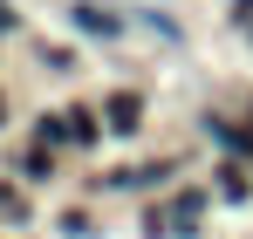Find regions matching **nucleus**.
<instances>
[{
  "mask_svg": "<svg viewBox=\"0 0 253 239\" xmlns=\"http://www.w3.org/2000/svg\"><path fill=\"white\" fill-rule=\"evenodd\" d=\"M103 110H110V130H124V137H130V130H137V123H144V103H137L130 89H124V96H110Z\"/></svg>",
  "mask_w": 253,
  "mask_h": 239,
  "instance_id": "obj_1",
  "label": "nucleus"
},
{
  "mask_svg": "<svg viewBox=\"0 0 253 239\" xmlns=\"http://www.w3.org/2000/svg\"><path fill=\"white\" fill-rule=\"evenodd\" d=\"M0 117H7V110H0Z\"/></svg>",
  "mask_w": 253,
  "mask_h": 239,
  "instance_id": "obj_2",
  "label": "nucleus"
}]
</instances>
